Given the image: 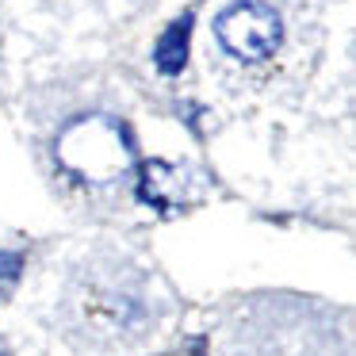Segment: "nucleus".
Masks as SVG:
<instances>
[{
	"label": "nucleus",
	"mask_w": 356,
	"mask_h": 356,
	"mask_svg": "<svg viewBox=\"0 0 356 356\" xmlns=\"http://www.w3.org/2000/svg\"><path fill=\"white\" fill-rule=\"evenodd\" d=\"M19 276H24V257L12 249H0V295H8L19 284Z\"/></svg>",
	"instance_id": "obj_4"
},
{
	"label": "nucleus",
	"mask_w": 356,
	"mask_h": 356,
	"mask_svg": "<svg viewBox=\"0 0 356 356\" xmlns=\"http://www.w3.org/2000/svg\"><path fill=\"white\" fill-rule=\"evenodd\" d=\"M215 39L226 54L241 58V62H264L276 54L280 39H284V24H280L276 8L264 0H238L218 12Z\"/></svg>",
	"instance_id": "obj_2"
},
{
	"label": "nucleus",
	"mask_w": 356,
	"mask_h": 356,
	"mask_svg": "<svg viewBox=\"0 0 356 356\" xmlns=\"http://www.w3.org/2000/svg\"><path fill=\"white\" fill-rule=\"evenodd\" d=\"M0 356H8V345H4V341H0Z\"/></svg>",
	"instance_id": "obj_5"
},
{
	"label": "nucleus",
	"mask_w": 356,
	"mask_h": 356,
	"mask_svg": "<svg viewBox=\"0 0 356 356\" xmlns=\"http://www.w3.org/2000/svg\"><path fill=\"white\" fill-rule=\"evenodd\" d=\"M58 157L73 177L88 180V184H108L119 180L131 169V142H127L123 127L111 119H81L58 142Z\"/></svg>",
	"instance_id": "obj_1"
},
{
	"label": "nucleus",
	"mask_w": 356,
	"mask_h": 356,
	"mask_svg": "<svg viewBox=\"0 0 356 356\" xmlns=\"http://www.w3.org/2000/svg\"><path fill=\"white\" fill-rule=\"evenodd\" d=\"M188 39H192V12H184L180 19H172L161 31L154 47V65L165 73V77H177L188 62Z\"/></svg>",
	"instance_id": "obj_3"
}]
</instances>
